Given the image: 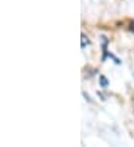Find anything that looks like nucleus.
<instances>
[{
  "label": "nucleus",
  "instance_id": "1",
  "mask_svg": "<svg viewBox=\"0 0 134 147\" xmlns=\"http://www.w3.org/2000/svg\"><path fill=\"white\" fill-rule=\"evenodd\" d=\"M100 83H101L103 88H107V85H109V82H107V79L104 76H100Z\"/></svg>",
  "mask_w": 134,
  "mask_h": 147
},
{
  "label": "nucleus",
  "instance_id": "2",
  "mask_svg": "<svg viewBox=\"0 0 134 147\" xmlns=\"http://www.w3.org/2000/svg\"><path fill=\"white\" fill-rule=\"evenodd\" d=\"M88 43H89L88 37L85 36V34H82V48H85V45H88Z\"/></svg>",
  "mask_w": 134,
  "mask_h": 147
},
{
  "label": "nucleus",
  "instance_id": "3",
  "mask_svg": "<svg viewBox=\"0 0 134 147\" xmlns=\"http://www.w3.org/2000/svg\"><path fill=\"white\" fill-rule=\"evenodd\" d=\"M130 30L134 33V21H131V22H130Z\"/></svg>",
  "mask_w": 134,
  "mask_h": 147
}]
</instances>
